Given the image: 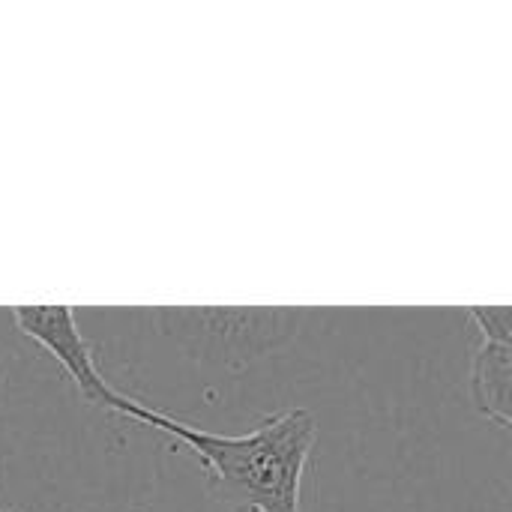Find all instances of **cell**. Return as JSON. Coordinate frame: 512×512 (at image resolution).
Here are the masks:
<instances>
[{
  "label": "cell",
  "instance_id": "obj_1",
  "mask_svg": "<svg viewBox=\"0 0 512 512\" xmlns=\"http://www.w3.org/2000/svg\"><path fill=\"white\" fill-rule=\"evenodd\" d=\"M111 414L183 441L198 456L219 501L249 512H300L303 468L318 435L315 414L309 408L273 414L246 435L201 432L126 393L117 396Z\"/></svg>",
  "mask_w": 512,
  "mask_h": 512
},
{
  "label": "cell",
  "instance_id": "obj_2",
  "mask_svg": "<svg viewBox=\"0 0 512 512\" xmlns=\"http://www.w3.org/2000/svg\"><path fill=\"white\" fill-rule=\"evenodd\" d=\"M12 321L30 342H36L57 360V366L72 378V384L90 405L108 414L114 411L120 390H114L96 369L90 342L81 336L72 306H15Z\"/></svg>",
  "mask_w": 512,
  "mask_h": 512
},
{
  "label": "cell",
  "instance_id": "obj_3",
  "mask_svg": "<svg viewBox=\"0 0 512 512\" xmlns=\"http://www.w3.org/2000/svg\"><path fill=\"white\" fill-rule=\"evenodd\" d=\"M180 333L198 336L219 357H258L285 336L288 309H168Z\"/></svg>",
  "mask_w": 512,
  "mask_h": 512
},
{
  "label": "cell",
  "instance_id": "obj_4",
  "mask_svg": "<svg viewBox=\"0 0 512 512\" xmlns=\"http://www.w3.org/2000/svg\"><path fill=\"white\" fill-rule=\"evenodd\" d=\"M512 345H492L483 342L471 360V399L474 408L498 423L501 429L512 426Z\"/></svg>",
  "mask_w": 512,
  "mask_h": 512
},
{
  "label": "cell",
  "instance_id": "obj_5",
  "mask_svg": "<svg viewBox=\"0 0 512 512\" xmlns=\"http://www.w3.org/2000/svg\"><path fill=\"white\" fill-rule=\"evenodd\" d=\"M474 324L483 333V342L492 345H512L510 336V309L507 306H474L471 309Z\"/></svg>",
  "mask_w": 512,
  "mask_h": 512
},
{
  "label": "cell",
  "instance_id": "obj_6",
  "mask_svg": "<svg viewBox=\"0 0 512 512\" xmlns=\"http://www.w3.org/2000/svg\"><path fill=\"white\" fill-rule=\"evenodd\" d=\"M0 512H3V510H0Z\"/></svg>",
  "mask_w": 512,
  "mask_h": 512
}]
</instances>
